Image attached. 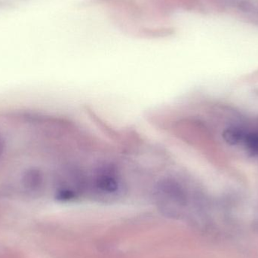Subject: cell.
Wrapping results in <instances>:
<instances>
[{
  "label": "cell",
  "mask_w": 258,
  "mask_h": 258,
  "mask_svg": "<svg viewBox=\"0 0 258 258\" xmlns=\"http://www.w3.org/2000/svg\"><path fill=\"white\" fill-rule=\"evenodd\" d=\"M21 180L24 188L28 190L35 191L42 187L45 179L43 173L40 170L31 168L24 171Z\"/></svg>",
  "instance_id": "6da1fadb"
},
{
  "label": "cell",
  "mask_w": 258,
  "mask_h": 258,
  "mask_svg": "<svg viewBox=\"0 0 258 258\" xmlns=\"http://www.w3.org/2000/svg\"><path fill=\"white\" fill-rule=\"evenodd\" d=\"M246 131L239 126L229 127L222 134L223 139L231 146L242 144L246 135Z\"/></svg>",
  "instance_id": "7a4b0ae2"
},
{
  "label": "cell",
  "mask_w": 258,
  "mask_h": 258,
  "mask_svg": "<svg viewBox=\"0 0 258 258\" xmlns=\"http://www.w3.org/2000/svg\"><path fill=\"white\" fill-rule=\"evenodd\" d=\"M243 144L247 153L253 157H258V132H247Z\"/></svg>",
  "instance_id": "3957f363"
},
{
  "label": "cell",
  "mask_w": 258,
  "mask_h": 258,
  "mask_svg": "<svg viewBox=\"0 0 258 258\" xmlns=\"http://www.w3.org/2000/svg\"><path fill=\"white\" fill-rule=\"evenodd\" d=\"M5 150V142L4 140L0 137V157H1L2 155L3 154V152Z\"/></svg>",
  "instance_id": "277c9868"
}]
</instances>
